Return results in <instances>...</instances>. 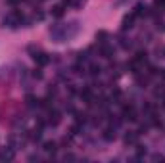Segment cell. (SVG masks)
<instances>
[{
    "label": "cell",
    "instance_id": "obj_6",
    "mask_svg": "<svg viewBox=\"0 0 165 163\" xmlns=\"http://www.w3.org/2000/svg\"><path fill=\"white\" fill-rule=\"evenodd\" d=\"M62 14H63V6H56V8H54V16H58V17H60Z\"/></svg>",
    "mask_w": 165,
    "mask_h": 163
},
{
    "label": "cell",
    "instance_id": "obj_9",
    "mask_svg": "<svg viewBox=\"0 0 165 163\" xmlns=\"http://www.w3.org/2000/svg\"><path fill=\"white\" fill-rule=\"evenodd\" d=\"M163 110H165V100H163Z\"/></svg>",
    "mask_w": 165,
    "mask_h": 163
},
{
    "label": "cell",
    "instance_id": "obj_5",
    "mask_svg": "<svg viewBox=\"0 0 165 163\" xmlns=\"http://www.w3.org/2000/svg\"><path fill=\"white\" fill-rule=\"evenodd\" d=\"M104 138H106V140H112V138H115V133H113L112 129H108V130H106V134H104Z\"/></svg>",
    "mask_w": 165,
    "mask_h": 163
},
{
    "label": "cell",
    "instance_id": "obj_4",
    "mask_svg": "<svg viewBox=\"0 0 165 163\" xmlns=\"http://www.w3.org/2000/svg\"><path fill=\"white\" fill-rule=\"evenodd\" d=\"M44 150L54 154V152H56V144H54V142H46V144H44Z\"/></svg>",
    "mask_w": 165,
    "mask_h": 163
},
{
    "label": "cell",
    "instance_id": "obj_3",
    "mask_svg": "<svg viewBox=\"0 0 165 163\" xmlns=\"http://www.w3.org/2000/svg\"><path fill=\"white\" fill-rule=\"evenodd\" d=\"M125 142H127V144H135V142H136V134H127V136H125Z\"/></svg>",
    "mask_w": 165,
    "mask_h": 163
},
{
    "label": "cell",
    "instance_id": "obj_1",
    "mask_svg": "<svg viewBox=\"0 0 165 163\" xmlns=\"http://www.w3.org/2000/svg\"><path fill=\"white\" fill-rule=\"evenodd\" d=\"M35 61L39 63V65H46L48 63V58H46V54H35Z\"/></svg>",
    "mask_w": 165,
    "mask_h": 163
},
{
    "label": "cell",
    "instance_id": "obj_8",
    "mask_svg": "<svg viewBox=\"0 0 165 163\" xmlns=\"http://www.w3.org/2000/svg\"><path fill=\"white\" fill-rule=\"evenodd\" d=\"M19 2H21V0H8L10 6H16V4H19Z\"/></svg>",
    "mask_w": 165,
    "mask_h": 163
},
{
    "label": "cell",
    "instance_id": "obj_2",
    "mask_svg": "<svg viewBox=\"0 0 165 163\" xmlns=\"http://www.w3.org/2000/svg\"><path fill=\"white\" fill-rule=\"evenodd\" d=\"M48 123H50V125H58V123H60V113H58V111H50Z\"/></svg>",
    "mask_w": 165,
    "mask_h": 163
},
{
    "label": "cell",
    "instance_id": "obj_7",
    "mask_svg": "<svg viewBox=\"0 0 165 163\" xmlns=\"http://www.w3.org/2000/svg\"><path fill=\"white\" fill-rule=\"evenodd\" d=\"M90 73H92V75H98V73H100V67H98V65H92V67H90Z\"/></svg>",
    "mask_w": 165,
    "mask_h": 163
}]
</instances>
